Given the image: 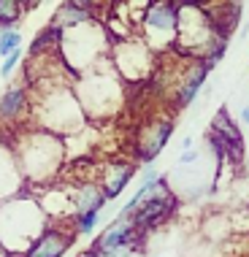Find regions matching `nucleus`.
Returning a JSON list of instances; mask_svg holds the SVG:
<instances>
[{
    "label": "nucleus",
    "mask_w": 249,
    "mask_h": 257,
    "mask_svg": "<svg viewBox=\"0 0 249 257\" xmlns=\"http://www.w3.org/2000/svg\"><path fill=\"white\" fill-rule=\"evenodd\" d=\"M25 190L27 184H25L22 171H19L17 155L11 149V141H0V203Z\"/></svg>",
    "instance_id": "obj_15"
},
{
    "label": "nucleus",
    "mask_w": 249,
    "mask_h": 257,
    "mask_svg": "<svg viewBox=\"0 0 249 257\" xmlns=\"http://www.w3.org/2000/svg\"><path fill=\"white\" fill-rule=\"evenodd\" d=\"M0 257H9V252L3 249V244H0Z\"/></svg>",
    "instance_id": "obj_27"
},
{
    "label": "nucleus",
    "mask_w": 249,
    "mask_h": 257,
    "mask_svg": "<svg viewBox=\"0 0 249 257\" xmlns=\"http://www.w3.org/2000/svg\"><path fill=\"white\" fill-rule=\"evenodd\" d=\"M73 89L89 122L111 119L128 100V84L116 76L108 57L100 60L98 65H92L89 71L76 76Z\"/></svg>",
    "instance_id": "obj_3"
},
{
    "label": "nucleus",
    "mask_w": 249,
    "mask_h": 257,
    "mask_svg": "<svg viewBox=\"0 0 249 257\" xmlns=\"http://www.w3.org/2000/svg\"><path fill=\"white\" fill-rule=\"evenodd\" d=\"M136 176H138V163L133 157H125V155L108 157L98 171V182L103 187L106 203H114V200L130 187V182H133Z\"/></svg>",
    "instance_id": "obj_12"
},
{
    "label": "nucleus",
    "mask_w": 249,
    "mask_h": 257,
    "mask_svg": "<svg viewBox=\"0 0 249 257\" xmlns=\"http://www.w3.org/2000/svg\"><path fill=\"white\" fill-rule=\"evenodd\" d=\"M79 257H100V254H98V252H95V249H92V246H89V249H87V252H81Z\"/></svg>",
    "instance_id": "obj_23"
},
{
    "label": "nucleus",
    "mask_w": 249,
    "mask_h": 257,
    "mask_svg": "<svg viewBox=\"0 0 249 257\" xmlns=\"http://www.w3.org/2000/svg\"><path fill=\"white\" fill-rule=\"evenodd\" d=\"M198 160H200L198 149H182V155H179V165H195Z\"/></svg>",
    "instance_id": "obj_21"
},
{
    "label": "nucleus",
    "mask_w": 249,
    "mask_h": 257,
    "mask_svg": "<svg viewBox=\"0 0 249 257\" xmlns=\"http://www.w3.org/2000/svg\"><path fill=\"white\" fill-rule=\"evenodd\" d=\"M46 227L49 217L30 190L0 203V244L9 257H22Z\"/></svg>",
    "instance_id": "obj_2"
},
{
    "label": "nucleus",
    "mask_w": 249,
    "mask_h": 257,
    "mask_svg": "<svg viewBox=\"0 0 249 257\" xmlns=\"http://www.w3.org/2000/svg\"><path fill=\"white\" fill-rule=\"evenodd\" d=\"M187 3H198V6H209V3H214V0H187Z\"/></svg>",
    "instance_id": "obj_24"
},
{
    "label": "nucleus",
    "mask_w": 249,
    "mask_h": 257,
    "mask_svg": "<svg viewBox=\"0 0 249 257\" xmlns=\"http://www.w3.org/2000/svg\"><path fill=\"white\" fill-rule=\"evenodd\" d=\"M98 19V14L92 9H87V6H81L79 0H65V3L57 6V11L52 14V27H57V30H71V27H79V25H87V22H95Z\"/></svg>",
    "instance_id": "obj_16"
},
{
    "label": "nucleus",
    "mask_w": 249,
    "mask_h": 257,
    "mask_svg": "<svg viewBox=\"0 0 249 257\" xmlns=\"http://www.w3.org/2000/svg\"><path fill=\"white\" fill-rule=\"evenodd\" d=\"M76 238L79 235H76L71 225H54V222H49V227L33 241V246L22 257H65V252L76 244Z\"/></svg>",
    "instance_id": "obj_13"
},
{
    "label": "nucleus",
    "mask_w": 249,
    "mask_h": 257,
    "mask_svg": "<svg viewBox=\"0 0 249 257\" xmlns=\"http://www.w3.org/2000/svg\"><path fill=\"white\" fill-rule=\"evenodd\" d=\"M79 3H81V6H87V9H92V11L100 17V14H106V11H108L111 0H79Z\"/></svg>",
    "instance_id": "obj_20"
},
{
    "label": "nucleus",
    "mask_w": 249,
    "mask_h": 257,
    "mask_svg": "<svg viewBox=\"0 0 249 257\" xmlns=\"http://www.w3.org/2000/svg\"><path fill=\"white\" fill-rule=\"evenodd\" d=\"M209 130L219 138V141L225 144L227 163H233V165H241V163H244V155H246L244 133H241V127L230 119L227 108H219L217 114H214V119H211V127H209Z\"/></svg>",
    "instance_id": "obj_14"
},
{
    "label": "nucleus",
    "mask_w": 249,
    "mask_h": 257,
    "mask_svg": "<svg viewBox=\"0 0 249 257\" xmlns=\"http://www.w3.org/2000/svg\"><path fill=\"white\" fill-rule=\"evenodd\" d=\"M108 62L116 71V76L128 87L149 84L157 71V54L147 46L141 36H130L125 41H114L108 46Z\"/></svg>",
    "instance_id": "obj_5"
},
{
    "label": "nucleus",
    "mask_w": 249,
    "mask_h": 257,
    "mask_svg": "<svg viewBox=\"0 0 249 257\" xmlns=\"http://www.w3.org/2000/svg\"><path fill=\"white\" fill-rule=\"evenodd\" d=\"M209 71H211V65L206 60L182 57V62L176 65V73H171V79L165 84H160V89L168 92L171 108H176V111L190 108L198 100L206 79H209Z\"/></svg>",
    "instance_id": "obj_7"
},
{
    "label": "nucleus",
    "mask_w": 249,
    "mask_h": 257,
    "mask_svg": "<svg viewBox=\"0 0 249 257\" xmlns=\"http://www.w3.org/2000/svg\"><path fill=\"white\" fill-rule=\"evenodd\" d=\"M176 130V122L171 114H152L136 127L133 138V160L138 165H152L157 157L163 155V149L168 147L171 136Z\"/></svg>",
    "instance_id": "obj_8"
},
{
    "label": "nucleus",
    "mask_w": 249,
    "mask_h": 257,
    "mask_svg": "<svg viewBox=\"0 0 249 257\" xmlns=\"http://www.w3.org/2000/svg\"><path fill=\"white\" fill-rule=\"evenodd\" d=\"M17 49H22V33L17 27H0V60Z\"/></svg>",
    "instance_id": "obj_18"
},
{
    "label": "nucleus",
    "mask_w": 249,
    "mask_h": 257,
    "mask_svg": "<svg viewBox=\"0 0 249 257\" xmlns=\"http://www.w3.org/2000/svg\"><path fill=\"white\" fill-rule=\"evenodd\" d=\"M27 3L25 0H0V27H17V22L25 17Z\"/></svg>",
    "instance_id": "obj_17"
},
{
    "label": "nucleus",
    "mask_w": 249,
    "mask_h": 257,
    "mask_svg": "<svg viewBox=\"0 0 249 257\" xmlns=\"http://www.w3.org/2000/svg\"><path fill=\"white\" fill-rule=\"evenodd\" d=\"M108 36L103 30L100 19L79 27H71V30H62L60 36V60L65 62V68L73 76L89 71L92 65H98L100 60L108 57Z\"/></svg>",
    "instance_id": "obj_4"
},
{
    "label": "nucleus",
    "mask_w": 249,
    "mask_h": 257,
    "mask_svg": "<svg viewBox=\"0 0 249 257\" xmlns=\"http://www.w3.org/2000/svg\"><path fill=\"white\" fill-rule=\"evenodd\" d=\"M179 25V0H152L138 22V36L157 57L174 52Z\"/></svg>",
    "instance_id": "obj_6"
},
{
    "label": "nucleus",
    "mask_w": 249,
    "mask_h": 257,
    "mask_svg": "<svg viewBox=\"0 0 249 257\" xmlns=\"http://www.w3.org/2000/svg\"><path fill=\"white\" fill-rule=\"evenodd\" d=\"M0 141H9V133H6L3 127H0Z\"/></svg>",
    "instance_id": "obj_25"
},
{
    "label": "nucleus",
    "mask_w": 249,
    "mask_h": 257,
    "mask_svg": "<svg viewBox=\"0 0 249 257\" xmlns=\"http://www.w3.org/2000/svg\"><path fill=\"white\" fill-rule=\"evenodd\" d=\"M22 65V49H17V52H11L9 57H3L0 60V79H6L9 81L11 76H14V71Z\"/></svg>",
    "instance_id": "obj_19"
},
{
    "label": "nucleus",
    "mask_w": 249,
    "mask_h": 257,
    "mask_svg": "<svg viewBox=\"0 0 249 257\" xmlns=\"http://www.w3.org/2000/svg\"><path fill=\"white\" fill-rule=\"evenodd\" d=\"M30 87L25 84V79H19L0 95V127L6 133H14V130L30 124Z\"/></svg>",
    "instance_id": "obj_11"
},
{
    "label": "nucleus",
    "mask_w": 249,
    "mask_h": 257,
    "mask_svg": "<svg viewBox=\"0 0 249 257\" xmlns=\"http://www.w3.org/2000/svg\"><path fill=\"white\" fill-rule=\"evenodd\" d=\"M176 211V195L171 192V187H168V179H160V182L155 184V190L149 192V198L144 200L141 206L136 208L133 214H130V222L136 225V230L141 233V238L147 233H152L155 227H160L163 222H168L171 219V214Z\"/></svg>",
    "instance_id": "obj_9"
},
{
    "label": "nucleus",
    "mask_w": 249,
    "mask_h": 257,
    "mask_svg": "<svg viewBox=\"0 0 249 257\" xmlns=\"http://www.w3.org/2000/svg\"><path fill=\"white\" fill-rule=\"evenodd\" d=\"M238 119H241V124H244V127H249V103L244 108H241V114H238Z\"/></svg>",
    "instance_id": "obj_22"
},
{
    "label": "nucleus",
    "mask_w": 249,
    "mask_h": 257,
    "mask_svg": "<svg viewBox=\"0 0 249 257\" xmlns=\"http://www.w3.org/2000/svg\"><path fill=\"white\" fill-rule=\"evenodd\" d=\"M9 141H11L14 155H17L27 190L46 187L65 173L68 144L62 136L36 127V124H25V127L9 133Z\"/></svg>",
    "instance_id": "obj_1"
},
{
    "label": "nucleus",
    "mask_w": 249,
    "mask_h": 257,
    "mask_svg": "<svg viewBox=\"0 0 249 257\" xmlns=\"http://www.w3.org/2000/svg\"><path fill=\"white\" fill-rule=\"evenodd\" d=\"M141 244V233L125 217H114L103 227V233L92 241V249L100 257H130Z\"/></svg>",
    "instance_id": "obj_10"
},
{
    "label": "nucleus",
    "mask_w": 249,
    "mask_h": 257,
    "mask_svg": "<svg viewBox=\"0 0 249 257\" xmlns=\"http://www.w3.org/2000/svg\"><path fill=\"white\" fill-rule=\"evenodd\" d=\"M27 3V9H33V6H38V0H25Z\"/></svg>",
    "instance_id": "obj_26"
}]
</instances>
